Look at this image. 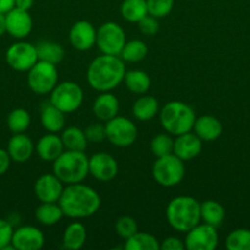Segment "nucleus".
Instances as JSON below:
<instances>
[{
  "mask_svg": "<svg viewBox=\"0 0 250 250\" xmlns=\"http://www.w3.org/2000/svg\"><path fill=\"white\" fill-rule=\"evenodd\" d=\"M15 7V0H0V12L6 14Z\"/></svg>",
  "mask_w": 250,
  "mask_h": 250,
  "instance_id": "c03bdc74",
  "label": "nucleus"
},
{
  "mask_svg": "<svg viewBox=\"0 0 250 250\" xmlns=\"http://www.w3.org/2000/svg\"><path fill=\"white\" fill-rule=\"evenodd\" d=\"M125 43H126L125 31L118 23L109 21L98 27L96 45L102 54L119 56Z\"/></svg>",
  "mask_w": 250,
  "mask_h": 250,
  "instance_id": "1a4fd4ad",
  "label": "nucleus"
},
{
  "mask_svg": "<svg viewBox=\"0 0 250 250\" xmlns=\"http://www.w3.org/2000/svg\"><path fill=\"white\" fill-rule=\"evenodd\" d=\"M149 15L162 19L171 14L174 7V0H146Z\"/></svg>",
  "mask_w": 250,
  "mask_h": 250,
  "instance_id": "4c0bfd02",
  "label": "nucleus"
},
{
  "mask_svg": "<svg viewBox=\"0 0 250 250\" xmlns=\"http://www.w3.org/2000/svg\"><path fill=\"white\" fill-rule=\"evenodd\" d=\"M14 229L7 220L0 219V250L14 249L11 244Z\"/></svg>",
  "mask_w": 250,
  "mask_h": 250,
  "instance_id": "58836bf2",
  "label": "nucleus"
},
{
  "mask_svg": "<svg viewBox=\"0 0 250 250\" xmlns=\"http://www.w3.org/2000/svg\"><path fill=\"white\" fill-rule=\"evenodd\" d=\"M44 242L43 232L34 226H21L12 233L11 244L15 250H39Z\"/></svg>",
  "mask_w": 250,
  "mask_h": 250,
  "instance_id": "dca6fc26",
  "label": "nucleus"
},
{
  "mask_svg": "<svg viewBox=\"0 0 250 250\" xmlns=\"http://www.w3.org/2000/svg\"><path fill=\"white\" fill-rule=\"evenodd\" d=\"M34 0H15V7H19L22 10H28L33 6Z\"/></svg>",
  "mask_w": 250,
  "mask_h": 250,
  "instance_id": "a18cd8bd",
  "label": "nucleus"
},
{
  "mask_svg": "<svg viewBox=\"0 0 250 250\" xmlns=\"http://www.w3.org/2000/svg\"><path fill=\"white\" fill-rule=\"evenodd\" d=\"M166 217L172 229L186 233L201 221L200 203L189 195L173 198L167 205Z\"/></svg>",
  "mask_w": 250,
  "mask_h": 250,
  "instance_id": "7ed1b4c3",
  "label": "nucleus"
},
{
  "mask_svg": "<svg viewBox=\"0 0 250 250\" xmlns=\"http://www.w3.org/2000/svg\"><path fill=\"white\" fill-rule=\"evenodd\" d=\"M60 137L65 150L85 151L87 149L88 141L85 136V132L78 127H66L61 131Z\"/></svg>",
  "mask_w": 250,
  "mask_h": 250,
  "instance_id": "a878e982",
  "label": "nucleus"
},
{
  "mask_svg": "<svg viewBox=\"0 0 250 250\" xmlns=\"http://www.w3.org/2000/svg\"><path fill=\"white\" fill-rule=\"evenodd\" d=\"M83 102V90L73 81L58 83L50 92L49 103L58 107L64 114H71L80 109Z\"/></svg>",
  "mask_w": 250,
  "mask_h": 250,
  "instance_id": "6e6552de",
  "label": "nucleus"
},
{
  "mask_svg": "<svg viewBox=\"0 0 250 250\" xmlns=\"http://www.w3.org/2000/svg\"><path fill=\"white\" fill-rule=\"evenodd\" d=\"M11 158H10L9 153L5 149L0 148V176L7 172L10 168V164H11Z\"/></svg>",
  "mask_w": 250,
  "mask_h": 250,
  "instance_id": "37998d69",
  "label": "nucleus"
},
{
  "mask_svg": "<svg viewBox=\"0 0 250 250\" xmlns=\"http://www.w3.org/2000/svg\"><path fill=\"white\" fill-rule=\"evenodd\" d=\"M53 173L64 185L82 182L90 175L85 151L64 150L53 161Z\"/></svg>",
  "mask_w": 250,
  "mask_h": 250,
  "instance_id": "39448f33",
  "label": "nucleus"
},
{
  "mask_svg": "<svg viewBox=\"0 0 250 250\" xmlns=\"http://www.w3.org/2000/svg\"><path fill=\"white\" fill-rule=\"evenodd\" d=\"M125 72L124 61L120 56L102 54L88 65L86 77L90 87L95 90L110 92L124 81Z\"/></svg>",
  "mask_w": 250,
  "mask_h": 250,
  "instance_id": "f03ea898",
  "label": "nucleus"
},
{
  "mask_svg": "<svg viewBox=\"0 0 250 250\" xmlns=\"http://www.w3.org/2000/svg\"><path fill=\"white\" fill-rule=\"evenodd\" d=\"M59 75L56 65L38 60L27 71V84L29 89L39 95L50 94L58 84Z\"/></svg>",
  "mask_w": 250,
  "mask_h": 250,
  "instance_id": "0eeeda50",
  "label": "nucleus"
},
{
  "mask_svg": "<svg viewBox=\"0 0 250 250\" xmlns=\"http://www.w3.org/2000/svg\"><path fill=\"white\" fill-rule=\"evenodd\" d=\"M120 14L127 22H139L149 15L146 0H124L120 5Z\"/></svg>",
  "mask_w": 250,
  "mask_h": 250,
  "instance_id": "7c9ffc66",
  "label": "nucleus"
},
{
  "mask_svg": "<svg viewBox=\"0 0 250 250\" xmlns=\"http://www.w3.org/2000/svg\"><path fill=\"white\" fill-rule=\"evenodd\" d=\"M6 33V20H5V14L0 12V37Z\"/></svg>",
  "mask_w": 250,
  "mask_h": 250,
  "instance_id": "49530a36",
  "label": "nucleus"
},
{
  "mask_svg": "<svg viewBox=\"0 0 250 250\" xmlns=\"http://www.w3.org/2000/svg\"><path fill=\"white\" fill-rule=\"evenodd\" d=\"M147 53H149V49L145 42L140 39H132L125 43L119 56L123 59V61H126V62H139L146 58Z\"/></svg>",
  "mask_w": 250,
  "mask_h": 250,
  "instance_id": "473e14b6",
  "label": "nucleus"
},
{
  "mask_svg": "<svg viewBox=\"0 0 250 250\" xmlns=\"http://www.w3.org/2000/svg\"><path fill=\"white\" fill-rule=\"evenodd\" d=\"M193 131L202 142H212L220 138L223 127L220 120L211 115L196 117Z\"/></svg>",
  "mask_w": 250,
  "mask_h": 250,
  "instance_id": "412c9836",
  "label": "nucleus"
},
{
  "mask_svg": "<svg viewBox=\"0 0 250 250\" xmlns=\"http://www.w3.org/2000/svg\"><path fill=\"white\" fill-rule=\"evenodd\" d=\"M139 231L137 229V222L134 217L131 216H120L115 221V232L120 238L126 241L127 238L135 234Z\"/></svg>",
  "mask_w": 250,
  "mask_h": 250,
  "instance_id": "e433bc0d",
  "label": "nucleus"
},
{
  "mask_svg": "<svg viewBox=\"0 0 250 250\" xmlns=\"http://www.w3.org/2000/svg\"><path fill=\"white\" fill-rule=\"evenodd\" d=\"M92 111L93 115L100 121H109L113 117L118 116V112H119V100L110 92H102L93 102Z\"/></svg>",
  "mask_w": 250,
  "mask_h": 250,
  "instance_id": "aec40b11",
  "label": "nucleus"
},
{
  "mask_svg": "<svg viewBox=\"0 0 250 250\" xmlns=\"http://www.w3.org/2000/svg\"><path fill=\"white\" fill-rule=\"evenodd\" d=\"M184 248L185 244L178 237H167L162 243H159V250H183Z\"/></svg>",
  "mask_w": 250,
  "mask_h": 250,
  "instance_id": "79ce46f5",
  "label": "nucleus"
},
{
  "mask_svg": "<svg viewBox=\"0 0 250 250\" xmlns=\"http://www.w3.org/2000/svg\"><path fill=\"white\" fill-rule=\"evenodd\" d=\"M105 139L113 146L126 148L132 146L137 138V127L130 119L115 116L105 122Z\"/></svg>",
  "mask_w": 250,
  "mask_h": 250,
  "instance_id": "9d476101",
  "label": "nucleus"
},
{
  "mask_svg": "<svg viewBox=\"0 0 250 250\" xmlns=\"http://www.w3.org/2000/svg\"><path fill=\"white\" fill-rule=\"evenodd\" d=\"M97 29L91 22L77 21L71 26L69 31V41L76 50L86 51L96 45Z\"/></svg>",
  "mask_w": 250,
  "mask_h": 250,
  "instance_id": "f3484780",
  "label": "nucleus"
},
{
  "mask_svg": "<svg viewBox=\"0 0 250 250\" xmlns=\"http://www.w3.org/2000/svg\"><path fill=\"white\" fill-rule=\"evenodd\" d=\"M34 215L39 224L44 226H53L63 219L64 212L59 203H41Z\"/></svg>",
  "mask_w": 250,
  "mask_h": 250,
  "instance_id": "c85d7f7f",
  "label": "nucleus"
},
{
  "mask_svg": "<svg viewBox=\"0 0 250 250\" xmlns=\"http://www.w3.org/2000/svg\"><path fill=\"white\" fill-rule=\"evenodd\" d=\"M117 160L108 153H96L88 158V172L96 180L100 182L112 181L118 175Z\"/></svg>",
  "mask_w": 250,
  "mask_h": 250,
  "instance_id": "ddd939ff",
  "label": "nucleus"
},
{
  "mask_svg": "<svg viewBox=\"0 0 250 250\" xmlns=\"http://www.w3.org/2000/svg\"><path fill=\"white\" fill-rule=\"evenodd\" d=\"M5 20H6V33H9L12 38H26L33 28V20L28 10L14 7L5 14Z\"/></svg>",
  "mask_w": 250,
  "mask_h": 250,
  "instance_id": "4468645a",
  "label": "nucleus"
},
{
  "mask_svg": "<svg viewBox=\"0 0 250 250\" xmlns=\"http://www.w3.org/2000/svg\"><path fill=\"white\" fill-rule=\"evenodd\" d=\"M228 250H250V229H237L225 238Z\"/></svg>",
  "mask_w": 250,
  "mask_h": 250,
  "instance_id": "f704fd0d",
  "label": "nucleus"
},
{
  "mask_svg": "<svg viewBox=\"0 0 250 250\" xmlns=\"http://www.w3.org/2000/svg\"><path fill=\"white\" fill-rule=\"evenodd\" d=\"M59 205L64 216L70 219H85L95 215L100 208V197L92 187L74 183L64 187Z\"/></svg>",
  "mask_w": 250,
  "mask_h": 250,
  "instance_id": "f257e3e1",
  "label": "nucleus"
},
{
  "mask_svg": "<svg viewBox=\"0 0 250 250\" xmlns=\"http://www.w3.org/2000/svg\"><path fill=\"white\" fill-rule=\"evenodd\" d=\"M36 48L38 60L47 61V62L54 63V65H58L59 62H61L64 56H65L64 48L55 42L42 41L37 44Z\"/></svg>",
  "mask_w": 250,
  "mask_h": 250,
  "instance_id": "cd10ccee",
  "label": "nucleus"
},
{
  "mask_svg": "<svg viewBox=\"0 0 250 250\" xmlns=\"http://www.w3.org/2000/svg\"><path fill=\"white\" fill-rule=\"evenodd\" d=\"M124 82L127 89L134 94H145L151 87V78L145 71L141 70L126 71Z\"/></svg>",
  "mask_w": 250,
  "mask_h": 250,
  "instance_id": "bb28decb",
  "label": "nucleus"
},
{
  "mask_svg": "<svg viewBox=\"0 0 250 250\" xmlns=\"http://www.w3.org/2000/svg\"><path fill=\"white\" fill-rule=\"evenodd\" d=\"M5 60L12 70L27 72L38 61L36 45L28 42H16L7 48Z\"/></svg>",
  "mask_w": 250,
  "mask_h": 250,
  "instance_id": "9b49d317",
  "label": "nucleus"
},
{
  "mask_svg": "<svg viewBox=\"0 0 250 250\" xmlns=\"http://www.w3.org/2000/svg\"><path fill=\"white\" fill-rule=\"evenodd\" d=\"M201 150H202V141L193 131L179 134L174 139L173 154L183 161L196 158Z\"/></svg>",
  "mask_w": 250,
  "mask_h": 250,
  "instance_id": "a211bd4d",
  "label": "nucleus"
},
{
  "mask_svg": "<svg viewBox=\"0 0 250 250\" xmlns=\"http://www.w3.org/2000/svg\"><path fill=\"white\" fill-rule=\"evenodd\" d=\"M90 143H100L105 139V126L102 124H92L83 129Z\"/></svg>",
  "mask_w": 250,
  "mask_h": 250,
  "instance_id": "ea45409f",
  "label": "nucleus"
},
{
  "mask_svg": "<svg viewBox=\"0 0 250 250\" xmlns=\"http://www.w3.org/2000/svg\"><path fill=\"white\" fill-rule=\"evenodd\" d=\"M150 148L156 158L169 155V154H173L174 139L172 138V134L159 133L152 138Z\"/></svg>",
  "mask_w": 250,
  "mask_h": 250,
  "instance_id": "c9c22d12",
  "label": "nucleus"
},
{
  "mask_svg": "<svg viewBox=\"0 0 250 250\" xmlns=\"http://www.w3.org/2000/svg\"><path fill=\"white\" fill-rule=\"evenodd\" d=\"M41 124L49 133H58L63 131L65 126V114L53 104L48 103L42 106Z\"/></svg>",
  "mask_w": 250,
  "mask_h": 250,
  "instance_id": "5701e85b",
  "label": "nucleus"
},
{
  "mask_svg": "<svg viewBox=\"0 0 250 250\" xmlns=\"http://www.w3.org/2000/svg\"><path fill=\"white\" fill-rule=\"evenodd\" d=\"M124 249L126 250H159V241L152 234L139 232L132 234L125 241Z\"/></svg>",
  "mask_w": 250,
  "mask_h": 250,
  "instance_id": "2f4dec72",
  "label": "nucleus"
},
{
  "mask_svg": "<svg viewBox=\"0 0 250 250\" xmlns=\"http://www.w3.org/2000/svg\"><path fill=\"white\" fill-rule=\"evenodd\" d=\"M152 176L162 187H174L179 185L185 176L184 161L174 154L157 158L152 166Z\"/></svg>",
  "mask_w": 250,
  "mask_h": 250,
  "instance_id": "423d86ee",
  "label": "nucleus"
},
{
  "mask_svg": "<svg viewBox=\"0 0 250 250\" xmlns=\"http://www.w3.org/2000/svg\"><path fill=\"white\" fill-rule=\"evenodd\" d=\"M6 125L12 133H24L31 125V115L26 109L17 107L7 115Z\"/></svg>",
  "mask_w": 250,
  "mask_h": 250,
  "instance_id": "72a5a7b5",
  "label": "nucleus"
},
{
  "mask_svg": "<svg viewBox=\"0 0 250 250\" xmlns=\"http://www.w3.org/2000/svg\"><path fill=\"white\" fill-rule=\"evenodd\" d=\"M87 239L85 225L81 222H73L65 229L63 233V247L69 250H78L82 248Z\"/></svg>",
  "mask_w": 250,
  "mask_h": 250,
  "instance_id": "b1692460",
  "label": "nucleus"
},
{
  "mask_svg": "<svg viewBox=\"0 0 250 250\" xmlns=\"http://www.w3.org/2000/svg\"><path fill=\"white\" fill-rule=\"evenodd\" d=\"M137 24H139L140 32H141L144 36H154L159 29L158 19L151 16V15H146L144 19H141L137 22Z\"/></svg>",
  "mask_w": 250,
  "mask_h": 250,
  "instance_id": "a19ab883",
  "label": "nucleus"
},
{
  "mask_svg": "<svg viewBox=\"0 0 250 250\" xmlns=\"http://www.w3.org/2000/svg\"><path fill=\"white\" fill-rule=\"evenodd\" d=\"M195 112L189 104L179 100L168 102L159 111V122L167 133L172 136L193 131L195 124Z\"/></svg>",
  "mask_w": 250,
  "mask_h": 250,
  "instance_id": "20e7f679",
  "label": "nucleus"
},
{
  "mask_svg": "<svg viewBox=\"0 0 250 250\" xmlns=\"http://www.w3.org/2000/svg\"><path fill=\"white\" fill-rule=\"evenodd\" d=\"M184 244L188 250H213L218 246V233L216 227L200 224L186 232Z\"/></svg>",
  "mask_w": 250,
  "mask_h": 250,
  "instance_id": "f8f14e48",
  "label": "nucleus"
},
{
  "mask_svg": "<svg viewBox=\"0 0 250 250\" xmlns=\"http://www.w3.org/2000/svg\"><path fill=\"white\" fill-rule=\"evenodd\" d=\"M64 150H65V148H64L61 137L56 133L44 134L37 142L36 151L39 158L44 161L53 163Z\"/></svg>",
  "mask_w": 250,
  "mask_h": 250,
  "instance_id": "4be33fe9",
  "label": "nucleus"
},
{
  "mask_svg": "<svg viewBox=\"0 0 250 250\" xmlns=\"http://www.w3.org/2000/svg\"><path fill=\"white\" fill-rule=\"evenodd\" d=\"M64 190V183L54 173H44L34 183V194L41 203H58Z\"/></svg>",
  "mask_w": 250,
  "mask_h": 250,
  "instance_id": "2eb2a0df",
  "label": "nucleus"
},
{
  "mask_svg": "<svg viewBox=\"0 0 250 250\" xmlns=\"http://www.w3.org/2000/svg\"><path fill=\"white\" fill-rule=\"evenodd\" d=\"M36 149L33 142L25 133H14L7 142V153L15 163H26Z\"/></svg>",
  "mask_w": 250,
  "mask_h": 250,
  "instance_id": "6ab92c4d",
  "label": "nucleus"
},
{
  "mask_svg": "<svg viewBox=\"0 0 250 250\" xmlns=\"http://www.w3.org/2000/svg\"><path fill=\"white\" fill-rule=\"evenodd\" d=\"M200 215L205 224L217 229L225 219V208L216 200H205L200 203Z\"/></svg>",
  "mask_w": 250,
  "mask_h": 250,
  "instance_id": "c756f323",
  "label": "nucleus"
},
{
  "mask_svg": "<svg viewBox=\"0 0 250 250\" xmlns=\"http://www.w3.org/2000/svg\"><path fill=\"white\" fill-rule=\"evenodd\" d=\"M158 100L152 95H141L132 105V115L139 121H150L158 114Z\"/></svg>",
  "mask_w": 250,
  "mask_h": 250,
  "instance_id": "393cba45",
  "label": "nucleus"
}]
</instances>
